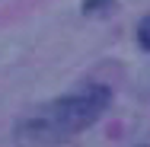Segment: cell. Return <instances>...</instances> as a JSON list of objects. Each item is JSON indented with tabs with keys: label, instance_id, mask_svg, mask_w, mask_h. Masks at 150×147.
Returning a JSON list of instances; mask_svg holds the SVG:
<instances>
[{
	"label": "cell",
	"instance_id": "obj_1",
	"mask_svg": "<svg viewBox=\"0 0 150 147\" xmlns=\"http://www.w3.org/2000/svg\"><path fill=\"white\" fill-rule=\"evenodd\" d=\"M109 99L112 96L105 87H83L64 99H54L19 121L16 141H19V147H54L67 138H74L77 131L90 128L105 112Z\"/></svg>",
	"mask_w": 150,
	"mask_h": 147
},
{
	"label": "cell",
	"instance_id": "obj_2",
	"mask_svg": "<svg viewBox=\"0 0 150 147\" xmlns=\"http://www.w3.org/2000/svg\"><path fill=\"white\" fill-rule=\"evenodd\" d=\"M137 42H141V48L150 51V16L141 19V26H137Z\"/></svg>",
	"mask_w": 150,
	"mask_h": 147
},
{
	"label": "cell",
	"instance_id": "obj_3",
	"mask_svg": "<svg viewBox=\"0 0 150 147\" xmlns=\"http://www.w3.org/2000/svg\"><path fill=\"white\" fill-rule=\"evenodd\" d=\"M99 3H112V0H83V10L93 13V10H99Z\"/></svg>",
	"mask_w": 150,
	"mask_h": 147
}]
</instances>
